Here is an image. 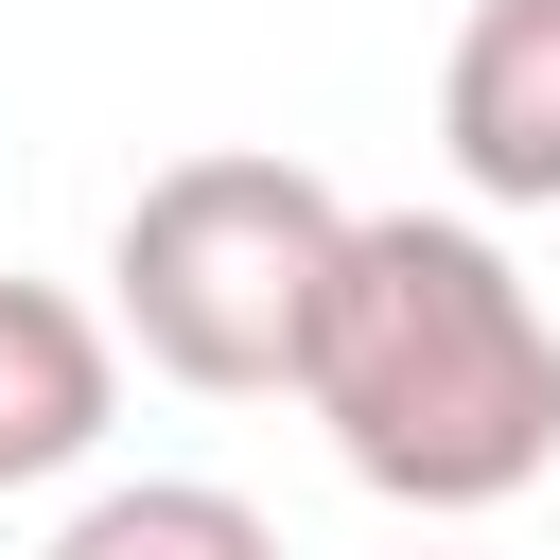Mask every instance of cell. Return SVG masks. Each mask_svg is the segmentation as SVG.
<instances>
[{
    "instance_id": "3",
    "label": "cell",
    "mask_w": 560,
    "mask_h": 560,
    "mask_svg": "<svg viewBox=\"0 0 560 560\" xmlns=\"http://www.w3.org/2000/svg\"><path fill=\"white\" fill-rule=\"evenodd\" d=\"M438 158L472 210H560V0H472L438 52Z\"/></svg>"
},
{
    "instance_id": "4",
    "label": "cell",
    "mask_w": 560,
    "mask_h": 560,
    "mask_svg": "<svg viewBox=\"0 0 560 560\" xmlns=\"http://www.w3.org/2000/svg\"><path fill=\"white\" fill-rule=\"evenodd\" d=\"M105 420H122V315H88L70 280H18L0 262V490L88 472Z\"/></svg>"
},
{
    "instance_id": "5",
    "label": "cell",
    "mask_w": 560,
    "mask_h": 560,
    "mask_svg": "<svg viewBox=\"0 0 560 560\" xmlns=\"http://www.w3.org/2000/svg\"><path fill=\"white\" fill-rule=\"evenodd\" d=\"M52 560H280V525L245 490H210V472H122V490H88L52 525Z\"/></svg>"
},
{
    "instance_id": "1",
    "label": "cell",
    "mask_w": 560,
    "mask_h": 560,
    "mask_svg": "<svg viewBox=\"0 0 560 560\" xmlns=\"http://www.w3.org/2000/svg\"><path fill=\"white\" fill-rule=\"evenodd\" d=\"M298 402L332 420V455L385 508L472 525L560 472V315L525 298V262L472 210H368Z\"/></svg>"
},
{
    "instance_id": "2",
    "label": "cell",
    "mask_w": 560,
    "mask_h": 560,
    "mask_svg": "<svg viewBox=\"0 0 560 560\" xmlns=\"http://www.w3.org/2000/svg\"><path fill=\"white\" fill-rule=\"evenodd\" d=\"M350 192L298 175L280 140H210V158H158L105 228V315L158 385L192 402H280L315 385V332H332V280H350Z\"/></svg>"
}]
</instances>
